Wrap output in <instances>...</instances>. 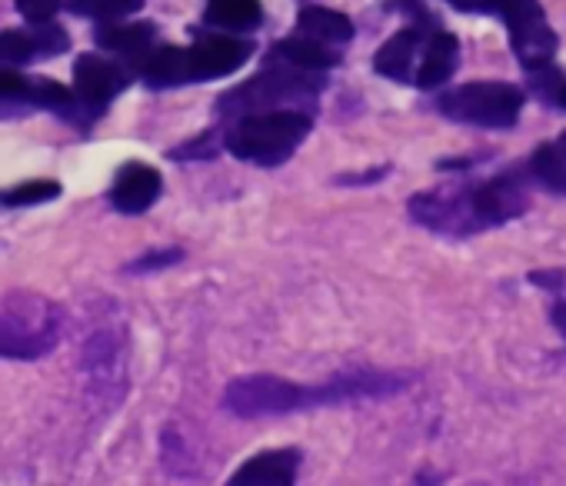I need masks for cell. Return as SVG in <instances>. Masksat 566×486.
<instances>
[{"instance_id":"cell-21","label":"cell","mask_w":566,"mask_h":486,"mask_svg":"<svg viewBox=\"0 0 566 486\" xmlns=\"http://www.w3.org/2000/svg\"><path fill=\"white\" fill-rule=\"evenodd\" d=\"M61 197V183L57 180H24L11 190H0V203L4 207H38Z\"/></svg>"},{"instance_id":"cell-7","label":"cell","mask_w":566,"mask_h":486,"mask_svg":"<svg viewBox=\"0 0 566 486\" xmlns=\"http://www.w3.org/2000/svg\"><path fill=\"white\" fill-rule=\"evenodd\" d=\"M500 18L506 21L516 61L526 71L549 67V61L556 54V34H553V28H549V21H546V14L536 0H506Z\"/></svg>"},{"instance_id":"cell-6","label":"cell","mask_w":566,"mask_h":486,"mask_svg":"<svg viewBox=\"0 0 566 486\" xmlns=\"http://www.w3.org/2000/svg\"><path fill=\"white\" fill-rule=\"evenodd\" d=\"M324 84V74H311L301 67L287 71H263L250 84L230 91L220 101L223 117H243V114H260V110H280V107H297V101H314Z\"/></svg>"},{"instance_id":"cell-19","label":"cell","mask_w":566,"mask_h":486,"mask_svg":"<svg viewBox=\"0 0 566 486\" xmlns=\"http://www.w3.org/2000/svg\"><path fill=\"white\" fill-rule=\"evenodd\" d=\"M530 170H533L536 180H543L549 190L566 193V134H563L556 144H543V147L533 154Z\"/></svg>"},{"instance_id":"cell-27","label":"cell","mask_w":566,"mask_h":486,"mask_svg":"<svg viewBox=\"0 0 566 486\" xmlns=\"http://www.w3.org/2000/svg\"><path fill=\"white\" fill-rule=\"evenodd\" d=\"M549 317H553V327H556V330L563 334V340H566V297H563V300H556V307H553V314H549Z\"/></svg>"},{"instance_id":"cell-17","label":"cell","mask_w":566,"mask_h":486,"mask_svg":"<svg viewBox=\"0 0 566 486\" xmlns=\"http://www.w3.org/2000/svg\"><path fill=\"white\" fill-rule=\"evenodd\" d=\"M276 57H283L287 64L301 67V71H311V74H327L340 64V51L331 47V44H321L314 38H283L276 44Z\"/></svg>"},{"instance_id":"cell-10","label":"cell","mask_w":566,"mask_h":486,"mask_svg":"<svg viewBox=\"0 0 566 486\" xmlns=\"http://www.w3.org/2000/svg\"><path fill=\"white\" fill-rule=\"evenodd\" d=\"M71 47V38L54 24H31L24 31H0V64H34L44 57H57Z\"/></svg>"},{"instance_id":"cell-26","label":"cell","mask_w":566,"mask_h":486,"mask_svg":"<svg viewBox=\"0 0 566 486\" xmlns=\"http://www.w3.org/2000/svg\"><path fill=\"white\" fill-rule=\"evenodd\" d=\"M530 281H533L536 287H543V290H563L566 274H563V271H536V274H530Z\"/></svg>"},{"instance_id":"cell-9","label":"cell","mask_w":566,"mask_h":486,"mask_svg":"<svg viewBox=\"0 0 566 486\" xmlns=\"http://www.w3.org/2000/svg\"><path fill=\"white\" fill-rule=\"evenodd\" d=\"M467 200H470V216H473L476 230L500 226L526 210V193L510 177H496L480 187H467Z\"/></svg>"},{"instance_id":"cell-15","label":"cell","mask_w":566,"mask_h":486,"mask_svg":"<svg viewBox=\"0 0 566 486\" xmlns=\"http://www.w3.org/2000/svg\"><path fill=\"white\" fill-rule=\"evenodd\" d=\"M154 38H157V28L147 24V21H137V24L107 21L104 28L94 31L97 47L114 51V54H120V57H127V61H144V57L157 47Z\"/></svg>"},{"instance_id":"cell-28","label":"cell","mask_w":566,"mask_h":486,"mask_svg":"<svg viewBox=\"0 0 566 486\" xmlns=\"http://www.w3.org/2000/svg\"><path fill=\"white\" fill-rule=\"evenodd\" d=\"M553 104H559V107L566 110V81L559 84V91H556V97H553Z\"/></svg>"},{"instance_id":"cell-23","label":"cell","mask_w":566,"mask_h":486,"mask_svg":"<svg viewBox=\"0 0 566 486\" xmlns=\"http://www.w3.org/2000/svg\"><path fill=\"white\" fill-rule=\"evenodd\" d=\"M184 257V251H154V254H147V257H140V261H134L127 271L130 274H147V271H160V267H174L177 261Z\"/></svg>"},{"instance_id":"cell-13","label":"cell","mask_w":566,"mask_h":486,"mask_svg":"<svg viewBox=\"0 0 566 486\" xmlns=\"http://www.w3.org/2000/svg\"><path fill=\"white\" fill-rule=\"evenodd\" d=\"M301 463H304V453L297 446L266 450V453H256L253 459H247L230 476V483L233 486H291L297 479Z\"/></svg>"},{"instance_id":"cell-8","label":"cell","mask_w":566,"mask_h":486,"mask_svg":"<svg viewBox=\"0 0 566 486\" xmlns=\"http://www.w3.org/2000/svg\"><path fill=\"white\" fill-rule=\"evenodd\" d=\"M130 84V74L124 64L104 57V54H84L74 64V97L84 110V120H97L111 101H117Z\"/></svg>"},{"instance_id":"cell-3","label":"cell","mask_w":566,"mask_h":486,"mask_svg":"<svg viewBox=\"0 0 566 486\" xmlns=\"http://www.w3.org/2000/svg\"><path fill=\"white\" fill-rule=\"evenodd\" d=\"M64 334V314L41 294L14 290L0 300V357L4 360H41Z\"/></svg>"},{"instance_id":"cell-14","label":"cell","mask_w":566,"mask_h":486,"mask_svg":"<svg viewBox=\"0 0 566 486\" xmlns=\"http://www.w3.org/2000/svg\"><path fill=\"white\" fill-rule=\"evenodd\" d=\"M460 64V41L447 31H433L423 44V54L417 61V71H413V84L420 91H433L440 84H447L453 77Z\"/></svg>"},{"instance_id":"cell-25","label":"cell","mask_w":566,"mask_h":486,"mask_svg":"<svg viewBox=\"0 0 566 486\" xmlns=\"http://www.w3.org/2000/svg\"><path fill=\"white\" fill-rule=\"evenodd\" d=\"M210 154H217V147H213V137L207 134V137H200V140H193L187 147H177L170 157L174 160H187V157H210Z\"/></svg>"},{"instance_id":"cell-16","label":"cell","mask_w":566,"mask_h":486,"mask_svg":"<svg viewBox=\"0 0 566 486\" xmlns=\"http://www.w3.org/2000/svg\"><path fill=\"white\" fill-rule=\"evenodd\" d=\"M203 24L227 34H250L263 24L260 0H207Z\"/></svg>"},{"instance_id":"cell-18","label":"cell","mask_w":566,"mask_h":486,"mask_svg":"<svg viewBox=\"0 0 566 486\" xmlns=\"http://www.w3.org/2000/svg\"><path fill=\"white\" fill-rule=\"evenodd\" d=\"M297 31L304 38H314V41L331 44V47L354 41V21L340 11H331V8H304L297 18Z\"/></svg>"},{"instance_id":"cell-12","label":"cell","mask_w":566,"mask_h":486,"mask_svg":"<svg viewBox=\"0 0 566 486\" xmlns=\"http://www.w3.org/2000/svg\"><path fill=\"white\" fill-rule=\"evenodd\" d=\"M430 28H433V21H417V28H403L400 34H394L374 57L377 74H384L390 81H413V71H417V61L430 38Z\"/></svg>"},{"instance_id":"cell-4","label":"cell","mask_w":566,"mask_h":486,"mask_svg":"<svg viewBox=\"0 0 566 486\" xmlns=\"http://www.w3.org/2000/svg\"><path fill=\"white\" fill-rule=\"evenodd\" d=\"M324 403V387H304V383H291L280 377H237L227 390H223V406L233 416L243 420H260V416H283V413H297V410H311Z\"/></svg>"},{"instance_id":"cell-5","label":"cell","mask_w":566,"mask_h":486,"mask_svg":"<svg viewBox=\"0 0 566 486\" xmlns=\"http://www.w3.org/2000/svg\"><path fill=\"white\" fill-rule=\"evenodd\" d=\"M523 101H526L523 91L513 84L476 81V84H463V87L440 94L437 110L457 124L486 127V130H510L520 120Z\"/></svg>"},{"instance_id":"cell-20","label":"cell","mask_w":566,"mask_h":486,"mask_svg":"<svg viewBox=\"0 0 566 486\" xmlns=\"http://www.w3.org/2000/svg\"><path fill=\"white\" fill-rule=\"evenodd\" d=\"M144 8V0H71L67 11L71 14H84L94 21H124L130 14H137Z\"/></svg>"},{"instance_id":"cell-2","label":"cell","mask_w":566,"mask_h":486,"mask_svg":"<svg viewBox=\"0 0 566 486\" xmlns=\"http://www.w3.org/2000/svg\"><path fill=\"white\" fill-rule=\"evenodd\" d=\"M307 137H311V117L297 107H280V110L237 117L223 144L237 160L256 167H280L297 154V147Z\"/></svg>"},{"instance_id":"cell-1","label":"cell","mask_w":566,"mask_h":486,"mask_svg":"<svg viewBox=\"0 0 566 486\" xmlns=\"http://www.w3.org/2000/svg\"><path fill=\"white\" fill-rule=\"evenodd\" d=\"M253 57V44L240 41V38H203L193 47H154L144 61H140V77L147 87H180V84H203V81H217L227 77L233 71H240L247 61Z\"/></svg>"},{"instance_id":"cell-11","label":"cell","mask_w":566,"mask_h":486,"mask_svg":"<svg viewBox=\"0 0 566 486\" xmlns=\"http://www.w3.org/2000/svg\"><path fill=\"white\" fill-rule=\"evenodd\" d=\"M164 190V180L160 173L150 167V163H140V160H130L117 170L114 177V187H111V207L117 213H144L157 203Z\"/></svg>"},{"instance_id":"cell-24","label":"cell","mask_w":566,"mask_h":486,"mask_svg":"<svg viewBox=\"0 0 566 486\" xmlns=\"http://www.w3.org/2000/svg\"><path fill=\"white\" fill-rule=\"evenodd\" d=\"M447 4L463 14H500L506 0H447Z\"/></svg>"},{"instance_id":"cell-22","label":"cell","mask_w":566,"mask_h":486,"mask_svg":"<svg viewBox=\"0 0 566 486\" xmlns=\"http://www.w3.org/2000/svg\"><path fill=\"white\" fill-rule=\"evenodd\" d=\"M61 8V0H18V11L28 24H44V21H54Z\"/></svg>"}]
</instances>
